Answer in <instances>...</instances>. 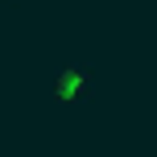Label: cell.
<instances>
[{"label":"cell","instance_id":"6da1fadb","mask_svg":"<svg viewBox=\"0 0 157 157\" xmlns=\"http://www.w3.org/2000/svg\"><path fill=\"white\" fill-rule=\"evenodd\" d=\"M4 4H13V0H0V8H4Z\"/></svg>","mask_w":157,"mask_h":157}]
</instances>
